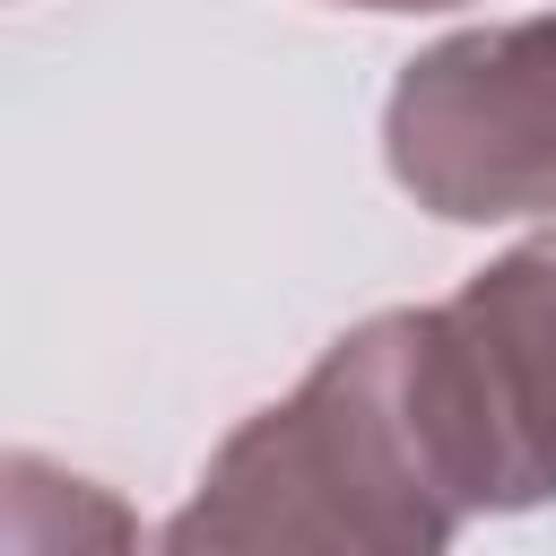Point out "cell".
<instances>
[{
	"mask_svg": "<svg viewBox=\"0 0 556 556\" xmlns=\"http://www.w3.org/2000/svg\"><path fill=\"white\" fill-rule=\"evenodd\" d=\"M417 400L469 513L556 504V226L417 304Z\"/></svg>",
	"mask_w": 556,
	"mask_h": 556,
	"instance_id": "2",
	"label": "cell"
},
{
	"mask_svg": "<svg viewBox=\"0 0 556 556\" xmlns=\"http://www.w3.org/2000/svg\"><path fill=\"white\" fill-rule=\"evenodd\" d=\"M208 469L278 504L330 556H452L469 504L417 400V304L339 330L287 400L252 408L208 452Z\"/></svg>",
	"mask_w": 556,
	"mask_h": 556,
	"instance_id": "1",
	"label": "cell"
},
{
	"mask_svg": "<svg viewBox=\"0 0 556 556\" xmlns=\"http://www.w3.org/2000/svg\"><path fill=\"white\" fill-rule=\"evenodd\" d=\"M0 513H9V556H139V513L43 452L0 460Z\"/></svg>",
	"mask_w": 556,
	"mask_h": 556,
	"instance_id": "4",
	"label": "cell"
},
{
	"mask_svg": "<svg viewBox=\"0 0 556 556\" xmlns=\"http://www.w3.org/2000/svg\"><path fill=\"white\" fill-rule=\"evenodd\" d=\"M156 556H330L313 530H295L278 504H261L252 486L200 469L191 504L156 530Z\"/></svg>",
	"mask_w": 556,
	"mask_h": 556,
	"instance_id": "5",
	"label": "cell"
},
{
	"mask_svg": "<svg viewBox=\"0 0 556 556\" xmlns=\"http://www.w3.org/2000/svg\"><path fill=\"white\" fill-rule=\"evenodd\" d=\"M339 9H382V17H417V9H460V0H339Z\"/></svg>",
	"mask_w": 556,
	"mask_h": 556,
	"instance_id": "6",
	"label": "cell"
},
{
	"mask_svg": "<svg viewBox=\"0 0 556 556\" xmlns=\"http://www.w3.org/2000/svg\"><path fill=\"white\" fill-rule=\"evenodd\" d=\"M382 165L443 226L556 217V9L426 43L391 78Z\"/></svg>",
	"mask_w": 556,
	"mask_h": 556,
	"instance_id": "3",
	"label": "cell"
}]
</instances>
